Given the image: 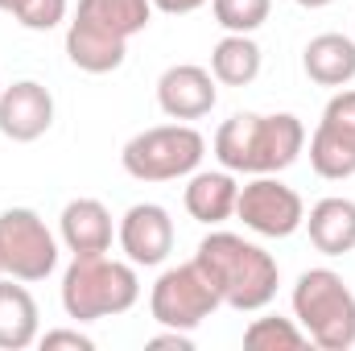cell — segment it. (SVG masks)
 <instances>
[{
  "mask_svg": "<svg viewBox=\"0 0 355 351\" xmlns=\"http://www.w3.org/2000/svg\"><path fill=\"white\" fill-rule=\"evenodd\" d=\"M0 277H4V252H0Z\"/></svg>",
  "mask_w": 355,
  "mask_h": 351,
  "instance_id": "27",
  "label": "cell"
},
{
  "mask_svg": "<svg viewBox=\"0 0 355 351\" xmlns=\"http://www.w3.org/2000/svg\"><path fill=\"white\" fill-rule=\"evenodd\" d=\"M302 8H327V4H335V0H297Z\"/></svg>",
  "mask_w": 355,
  "mask_h": 351,
  "instance_id": "26",
  "label": "cell"
},
{
  "mask_svg": "<svg viewBox=\"0 0 355 351\" xmlns=\"http://www.w3.org/2000/svg\"><path fill=\"white\" fill-rule=\"evenodd\" d=\"M236 215L244 219L248 232L268 236V240H285L306 223V203L293 186L277 182L272 174H252V182L240 186Z\"/></svg>",
  "mask_w": 355,
  "mask_h": 351,
  "instance_id": "9",
  "label": "cell"
},
{
  "mask_svg": "<svg viewBox=\"0 0 355 351\" xmlns=\"http://www.w3.org/2000/svg\"><path fill=\"white\" fill-rule=\"evenodd\" d=\"M0 91H4V83H0Z\"/></svg>",
  "mask_w": 355,
  "mask_h": 351,
  "instance_id": "28",
  "label": "cell"
},
{
  "mask_svg": "<svg viewBox=\"0 0 355 351\" xmlns=\"http://www.w3.org/2000/svg\"><path fill=\"white\" fill-rule=\"evenodd\" d=\"M310 166L327 182L355 174V91L339 87L322 108V120L310 137Z\"/></svg>",
  "mask_w": 355,
  "mask_h": 351,
  "instance_id": "10",
  "label": "cell"
},
{
  "mask_svg": "<svg viewBox=\"0 0 355 351\" xmlns=\"http://www.w3.org/2000/svg\"><path fill=\"white\" fill-rule=\"evenodd\" d=\"M0 252L4 273L17 281H46L58 268V240L46 228V219L29 207H8L0 215Z\"/></svg>",
  "mask_w": 355,
  "mask_h": 351,
  "instance_id": "8",
  "label": "cell"
},
{
  "mask_svg": "<svg viewBox=\"0 0 355 351\" xmlns=\"http://www.w3.org/2000/svg\"><path fill=\"white\" fill-rule=\"evenodd\" d=\"M302 67L318 87H347L355 79V37L347 33H318L302 50Z\"/></svg>",
  "mask_w": 355,
  "mask_h": 351,
  "instance_id": "17",
  "label": "cell"
},
{
  "mask_svg": "<svg viewBox=\"0 0 355 351\" xmlns=\"http://www.w3.org/2000/svg\"><path fill=\"white\" fill-rule=\"evenodd\" d=\"M219 306H223V302H219L215 285L207 281V273L198 268V261L166 268V273L153 281V293H149V314H153V323L174 327V331H194V327H202Z\"/></svg>",
  "mask_w": 355,
  "mask_h": 351,
  "instance_id": "7",
  "label": "cell"
},
{
  "mask_svg": "<svg viewBox=\"0 0 355 351\" xmlns=\"http://www.w3.org/2000/svg\"><path fill=\"white\" fill-rule=\"evenodd\" d=\"M306 149V124L293 112H236L215 132V157L232 174H281Z\"/></svg>",
  "mask_w": 355,
  "mask_h": 351,
  "instance_id": "2",
  "label": "cell"
},
{
  "mask_svg": "<svg viewBox=\"0 0 355 351\" xmlns=\"http://www.w3.org/2000/svg\"><path fill=\"white\" fill-rule=\"evenodd\" d=\"M236 198H240V186H236L232 170H194L186 182V194H182L190 219L211 223V228L236 215Z\"/></svg>",
  "mask_w": 355,
  "mask_h": 351,
  "instance_id": "15",
  "label": "cell"
},
{
  "mask_svg": "<svg viewBox=\"0 0 355 351\" xmlns=\"http://www.w3.org/2000/svg\"><path fill=\"white\" fill-rule=\"evenodd\" d=\"M215 99H219V87L207 67L178 62L157 79V103L170 120H202V116H211Z\"/></svg>",
  "mask_w": 355,
  "mask_h": 351,
  "instance_id": "13",
  "label": "cell"
},
{
  "mask_svg": "<svg viewBox=\"0 0 355 351\" xmlns=\"http://www.w3.org/2000/svg\"><path fill=\"white\" fill-rule=\"evenodd\" d=\"M198 268L207 273V281L215 285L219 302L240 310V314H252V310H265L268 302L277 298V285H281V268L268 257L261 244L236 236V232H211L198 240V252H194Z\"/></svg>",
  "mask_w": 355,
  "mask_h": 351,
  "instance_id": "1",
  "label": "cell"
},
{
  "mask_svg": "<svg viewBox=\"0 0 355 351\" xmlns=\"http://www.w3.org/2000/svg\"><path fill=\"white\" fill-rule=\"evenodd\" d=\"M149 21L153 0H79L67 25V58L87 75H112L128 54V37L145 33Z\"/></svg>",
  "mask_w": 355,
  "mask_h": 351,
  "instance_id": "3",
  "label": "cell"
},
{
  "mask_svg": "<svg viewBox=\"0 0 355 351\" xmlns=\"http://www.w3.org/2000/svg\"><path fill=\"white\" fill-rule=\"evenodd\" d=\"M149 348H178V351H194V339H190V331H174V327H166V335H153L149 339Z\"/></svg>",
  "mask_w": 355,
  "mask_h": 351,
  "instance_id": "24",
  "label": "cell"
},
{
  "mask_svg": "<svg viewBox=\"0 0 355 351\" xmlns=\"http://www.w3.org/2000/svg\"><path fill=\"white\" fill-rule=\"evenodd\" d=\"M306 232H310V244L322 252V257H343L355 248V203L352 198H322L310 207L306 215Z\"/></svg>",
  "mask_w": 355,
  "mask_h": 351,
  "instance_id": "18",
  "label": "cell"
},
{
  "mask_svg": "<svg viewBox=\"0 0 355 351\" xmlns=\"http://www.w3.org/2000/svg\"><path fill=\"white\" fill-rule=\"evenodd\" d=\"M62 244L83 257V252H107L112 248V211L99 198H71L58 215Z\"/></svg>",
  "mask_w": 355,
  "mask_h": 351,
  "instance_id": "14",
  "label": "cell"
},
{
  "mask_svg": "<svg viewBox=\"0 0 355 351\" xmlns=\"http://www.w3.org/2000/svg\"><path fill=\"white\" fill-rule=\"evenodd\" d=\"M202 153H207V141H202L198 128H190V124H157V128L137 132L124 145L120 166L137 182H174V178L194 174L202 166Z\"/></svg>",
  "mask_w": 355,
  "mask_h": 351,
  "instance_id": "6",
  "label": "cell"
},
{
  "mask_svg": "<svg viewBox=\"0 0 355 351\" xmlns=\"http://www.w3.org/2000/svg\"><path fill=\"white\" fill-rule=\"evenodd\" d=\"M50 124H54V95L42 83L21 79V83L0 91V137L29 145V141L46 137Z\"/></svg>",
  "mask_w": 355,
  "mask_h": 351,
  "instance_id": "12",
  "label": "cell"
},
{
  "mask_svg": "<svg viewBox=\"0 0 355 351\" xmlns=\"http://www.w3.org/2000/svg\"><path fill=\"white\" fill-rule=\"evenodd\" d=\"M202 4H211V0H153V8H157V12H170V17H186V12H198Z\"/></svg>",
  "mask_w": 355,
  "mask_h": 351,
  "instance_id": "25",
  "label": "cell"
},
{
  "mask_svg": "<svg viewBox=\"0 0 355 351\" xmlns=\"http://www.w3.org/2000/svg\"><path fill=\"white\" fill-rule=\"evenodd\" d=\"M42 335V314L25 281L0 277V351H25Z\"/></svg>",
  "mask_w": 355,
  "mask_h": 351,
  "instance_id": "16",
  "label": "cell"
},
{
  "mask_svg": "<svg viewBox=\"0 0 355 351\" xmlns=\"http://www.w3.org/2000/svg\"><path fill=\"white\" fill-rule=\"evenodd\" d=\"M293 318L322 351L355 348V293L335 268H306L293 285Z\"/></svg>",
  "mask_w": 355,
  "mask_h": 351,
  "instance_id": "5",
  "label": "cell"
},
{
  "mask_svg": "<svg viewBox=\"0 0 355 351\" xmlns=\"http://www.w3.org/2000/svg\"><path fill=\"white\" fill-rule=\"evenodd\" d=\"M67 8H71V0H12L8 12H12L25 29L46 33V29H54V25L67 21Z\"/></svg>",
  "mask_w": 355,
  "mask_h": 351,
  "instance_id": "22",
  "label": "cell"
},
{
  "mask_svg": "<svg viewBox=\"0 0 355 351\" xmlns=\"http://www.w3.org/2000/svg\"><path fill=\"white\" fill-rule=\"evenodd\" d=\"M268 8L272 0H211V12L227 33H257L268 21Z\"/></svg>",
  "mask_w": 355,
  "mask_h": 351,
  "instance_id": "21",
  "label": "cell"
},
{
  "mask_svg": "<svg viewBox=\"0 0 355 351\" xmlns=\"http://www.w3.org/2000/svg\"><path fill=\"white\" fill-rule=\"evenodd\" d=\"M116 236H120L124 257L132 264H145V268L162 264L174 252V219H170V211L157 207V203H137V207H128Z\"/></svg>",
  "mask_w": 355,
  "mask_h": 351,
  "instance_id": "11",
  "label": "cell"
},
{
  "mask_svg": "<svg viewBox=\"0 0 355 351\" xmlns=\"http://www.w3.org/2000/svg\"><path fill=\"white\" fill-rule=\"evenodd\" d=\"M37 343H42L46 351H54V348L91 351V348H95V339H91V335H83V331H71V327H62V331H46V335H37Z\"/></svg>",
  "mask_w": 355,
  "mask_h": 351,
  "instance_id": "23",
  "label": "cell"
},
{
  "mask_svg": "<svg viewBox=\"0 0 355 351\" xmlns=\"http://www.w3.org/2000/svg\"><path fill=\"white\" fill-rule=\"evenodd\" d=\"M310 343V335L297 327V318H252L244 327V348L252 351H297Z\"/></svg>",
  "mask_w": 355,
  "mask_h": 351,
  "instance_id": "20",
  "label": "cell"
},
{
  "mask_svg": "<svg viewBox=\"0 0 355 351\" xmlns=\"http://www.w3.org/2000/svg\"><path fill=\"white\" fill-rule=\"evenodd\" d=\"M141 298L137 264L112 261L107 252H83L62 273V310L75 323H99L132 310Z\"/></svg>",
  "mask_w": 355,
  "mask_h": 351,
  "instance_id": "4",
  "label": "cell"
},
{
  "mask_svg": "<svg viewBox=\"0 0 355 351\" xmlns=\"http://www.w3.org/2000/svg\"><path fill=\"white\" fill-rule=\"evenodd\" d=\"M211 75L223 87H248L261 75V46L252 42V33H227L211 50Z\"/></svg>",
  "mask_w": 355,
  "mask_h": 351,
  "instance_id": "19",
  "label": "cell"
}]
</instances>
